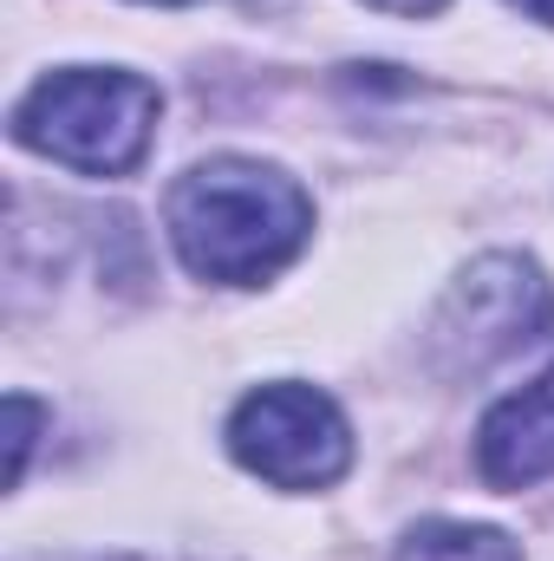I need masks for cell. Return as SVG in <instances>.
Segmentation results:
<instances>
[{
  "label": "cell",
  "mask_w": 554,
  "mask_h": 561,
  "mask_svg": "<svg viewBox=\"0 0 554 561\" xmlns=\"http://www.w3.org/2000/svg\"><path fill=\"white\" fill-rule=\"evenodd\" d=\"M163 222L189 275L222 280V287H255L307 249L313 203L275 163L209 157L170 183Z\"/></svg>",
  "instance_id": "6da1fadb"
},
{
  "label": "cell",
  "mask_w": 554,
  "mask_h": 561,
  "mask_svg": "<svg viewBox=\"0 0 554 561\" xmlns=\"http://www.w3.org/2000/svg\"><path fill=\"white\" fill-rule=\"evenodd\" d=\"M157 85L118 66H66L46 72L20 105H13V138L66 170L85 176H125L150 157L157 138Z\"/></svg>",
  "instance_id": "7a4b0ae2"
},
{
  "label": "cell",
  "mask_w": 554,
  "mask_h": 561,
  "mask_svg": "<svg viewBox=\"0 0 554 561\" xmlns=\"http://www.w3.org/2000/svg\"><path fill=\"white\" fill-rule=\"evenodd\" d=\"M554 333V287L529 255H483L457 280L430 320V353L450 379L489 373L509 353Z\"/></svg>",
  "instance_id": "3957f363"
},
{
  "label": "cell",
  "mask_w": 554,
  "mask_h": 561,
  "mask_svg": "<svg viewBox=\"0 0 554 561\" xmlns=\"http://www.w3.org/2000/svg\"><path fill=\"white\" fill-rule=\"evenodd\" d=\"M229 450L242 470H255L275 490H326L353 463V431L326 392L280 379V386H262L235 405Z\"/></svg>",
  "instance_id": "277c9868"
},
{
  "label": "cell",
  "mask_w": 554,
  "mask_h": 561,
  "mask_svg": "<svg viewBox=\"0 0 554 561\" xmlns=\"http://www.w3.org/2000/svg\"><path fill=\"white\" fill-rule=\"evenodd\" d=\"M476 470L489 490H529L554 477V366L503 405H489L476 431Z\"/></svg>",
  "instance_id": "5b68a950"
},
{
  "label": "cell",
  "mask_w": 554,
  "mask_h": 561,
  "mask_svg": "<svg viewBox=\"0 0 554 561\" xmlns=\"http://www.w3.org/2000/svg\"><path fill=\"white\" fill-rule=\"evenodd\" d=\"M392 561H522V549L483 523H417Z\"/></svg>",
  "instance_id": "8992f818"
},
{
  "label": "cell",
  "mask_w": 554,
  "mask_h": 561,
  "mask_svg": "<svg viewBox=\"0 0 554 561\" xmlns=\"http://www.w3.org/2000/svg\"><path fill=\"white\" fill-rule=\"evenodd\" d=\"M7 419H13V483H20V470H26V450H33V437H39V405L33 399H7Z\"/></svg>",
  "instance_id": "52a82bcc"
},
{
  "label": "cell",
  "mask_w": 554,
  "mask_h": 561,
  "mask_svg": "<svg viewBox=\"0 0 554 561\" xmlns=\"http://www.w3.org/2000/svg\"><path fill=\"white\" fill-rule=\"evenodd\" d=\"M372 7H385V13H437V7H443V0H372Z\"/></svg>",
  "instance_id": "ba28073f"
},
{
  "label": "cell",
  "mask_w": 554,
  "mask_h": 561,
  "mask_svg": "<svg viewBox=\"0 0 554 561\" xmlns=\"http://www.w3.org/2000/svg\"><path fill=\"white\" fill-rule=\"evenodd\" d=\"M509 7H522L529 20H542V26H554V0H509Z\"/></svg>",
  "instance_id": "9c48e42d"
},
{
  "label": "cell",
  "mask_w": 554,
  "mask_h": 561,
  "mask_svg": "<svg viewBox=\"0 0 554 561\" xmlns=\"http://www.w3.org/2000/svg\"><path fill=\"white\" fill-rule=\"evenodd\" d=\"M157 7H189V0H157Z\"/></svg>",
  "instance_id": "30bf717a"
}]
</instances>
